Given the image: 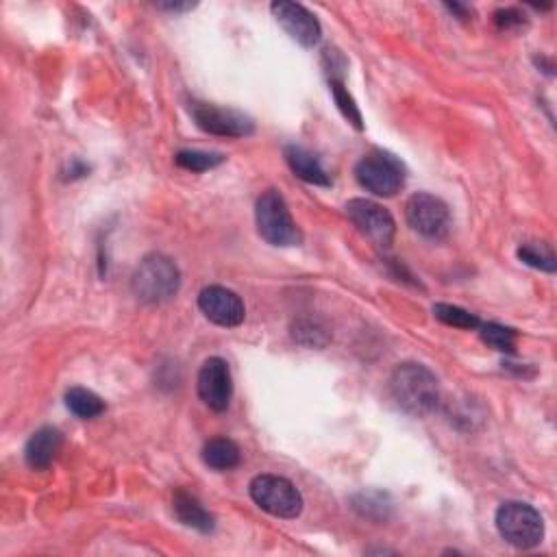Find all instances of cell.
Wrapping results in <instances>:
<instances>
[{
  "label": "cell",
  "instance_id": "22",
  "mask_svg": "<svg viewBox=\"0 0 557 557\" xmlns=\"http://www.w3.org/2000/svg\"><path fill=\"white\" fill-rule=\"evenodd\" d=\"M225 155L222 153H207V151H179L175 162L179 168L190 172H207L225 164Z\"/></svg>",
  "mask_w": 557,
  "mask_h": 557
},
{
  "label": "cell",
  "instance_id": "12",
  "mask_svg": "<svg viewBox=\"0 0 557 557\" xmlns=\"http://www.w3.org/2000/svg\"><path fill=\"white\" fill-rule=\"evenodd\" d=\"M198 307L209 323L218 327H240L246 318L244 301L238 294L222 286H207L198 294Z\"/></svg>",
  "mask_w": 557,
  "mask_h": 557
},
{
  "label": "cell",
  "instance_id": "9",
  "mask_svg": "<svg viewBox=\"0 0 557 557\" xmlns=\"http://www.w3.org/2000/svg\"><path fill=\"white\" fill-rule=\"evenodd\" d=\"M190 114L196 127L220 138H246L255 131V122L242 111L216 107L212 103H192Z\"/></svg>",
  "mask_w": 557,
  "mask_h": 557
},
{
  "label": "cell",
  "instance_id": "1",
  "mask_svg": "<svg viewBox=\"0 0 557 557\" xmlns=\"http://www.w3.org/2000/svg\"><path fill=\"white\" fill-rule=\"evenodd\" d=\"M390 394L405 414L423 418L438 410L440 383L423 364L405 362L394 368L390 377Z\"/></svg>",
  "mask_w": 557,
  "mask_h": 557
},
{
  "label": "cell",
  "instance_id": "2",
  "mask_svg": "<svg viewBox=\"0 0 557 557\" xmlns=\"http://www.w3.org/2000/svg\"><path fill=\"white\" fill-rule=\"evenodd\" d=\"M181 288V270L168 255L151 253L135 268L131 290L144 305H164L175 299Z\"/></svg>",
  "mask_w": 557,
  "mask_h": 557
},
{
  "label": "cell",
  "instance_id": "18",
  "mask_svg": "<svg viewBox=\"0 0 557 557\" xmlns=\"http://www.w3.org/2000/svg\"><path fill=\"white\" fill-rule=\"evenodd\" d=\"M292 338L307 349H323L331 342V333L316 318H299L292 323Z\"/></svg>",
  "mask_w": 557,
  "mask_h": 557
},
{
  "label": "cell",
  "instance_id": "25",
  "mask_svg": "<svg viewBox=\"0 0 557 557\" xmlns=\"http://www.w3.org/2000/svg\"><path fill=\"white\" fill-rule=\"evenodd\" d=\"M157 7L170 11V14H185V11H192L196 3H159Z\"/></svg>",
  "mask_w": 557,
  "mask_h": 557
},
{
  "label": "cell",
  "instance_id": "24",
  "mask_svg": "<svg viewBox=\"0 0 557 557\" xmlns=\"http://www.w3.org/2000/svg\"><path fill=\"white\" fill-rule=\"evenodd\" d=\"M494 24H497V29L503 33H512V31H521L527 27V16L523 14L521 9H514V7H505L494 11Z\"/></svg>",
  "mask_w": 557,
  "mask_h": 557
},
{
  "label": "cell",
  "instance_id": "3",
  "mask_svg": "<svg viewBox=\"0 0 557 557\" xmlns=\"http://www.w3.org/2000/svg\"><path fill=\"white\" fill-rule=\"evenodd\" d=\"M257 231L272 246H299L303 242V233L290 214V207L277 190H268L259 196L255 207Z\"/></svg>",
  "mask_w": 557,
  "mask_h": 557
},
{
  "label": "cell",
  "instance_id": "11",
  "mask_svg": "<svg viewBox=\"0 0 557 557\" xmlns=\"http://www.w3.org/2000/svg\"><path fill=\"white\" fill-rule=\"evenodd\" d=\"M270 11L279 22V27L286 31L296 44H301L303 48H314L320 44L323 27H320V22L312 11L305 9L303 5L279 0V3L270 5Z\"/></svg>",
  "mask_w": 557,
  "mask_h": 557
},
{
  "label": "cell",
  "instance_id": "20",
  "mask_svg": "<svg viewBox=\"0 0 557 557\" xmlns=\"http://www.w3.org/2000/svg\"><path fill=\"white\" fill-rule=\"evenodd\" d=\"M479 336L484 340L490 349L514 355L516 353V331L510 327H503L499 323H481L479 325Z\"/></svg>",
  "mask_w": 557,
  "mask_h": 557
},
{
  "label": "cell",
  "instance_id": "6",
  "mask_svg": "<svg viewBox=\"0 0 557 557\" xmlns=\"http://www.w3.org/2000/svg\"><path fill=\"white\" fill-rule=\"evenodd\" d=\"M249 490L255 505L262 507L270 516L292 521V518H299L303 512V494L286 477L257 475L251 481Z\"/></svg>",
  "mask_w": 557,
  "mask_h": 557
},
{
  "label": "cell",
  "instance_id": "23",
  "mask_svg": "<svg viewBox=\"0 0 557 557\" xmlns=\"http://www.w3.org/2000/svg\"><path fill=\"white\" fill-rule=\"evenodd\" d=\"M518 259H521L523 264L531 266V268H536V270H542V272H549V275H553V272L557 270V262H555V255L553 251L549 249V246H534V244H525L518 249Z\"/></svg>",
  "mask_w": 557,
  "mask_h": 557
},
{
  "label": "cell",
  "instance_id": "17",
  "mask_svg": "<svg viewBox=\"0 0 557 557\" xmlns=\"http://www.w3.org/2000/svg\"><path fill=\"white\" fill-rule=\"evenodd\" d=\"M66 407L74 416L92 420L105 412V401L88 388H70L66 392Z\"/></svg>",
  "mask_w": 557,
  "mask_h": 557
},
{
  "label": "cell",
  "instance_id": "21",
  "mask_svg": "<svg viewBox=\"0 0 557 557\" xmlns=\"http://www.w3.org/2000/svg\"><path fill=\"white\" fill-rule=\"evenodd\" d=\"M433 316H436L440 323L455 327V329L470 331V329H479V325H481V320L475 314H470V312H466V309L457 307V305H449V303L433 305Z\"/></svg>",
  "mask_w": 557,
  "mask_h": 557
},
{
  "label": "cell",
  "instance_id": "16",
  "mask_svg": "<svg viewBox=\"0 0 557 557\" xmlns=\"http://www.w3.org/2000/svg\"><path fill=\"white\" fill-rule=\"evenodd\" d=\"M238 444L229 438H214L203 447V462L218 473H227L240 464Z\"/></svg>",
  "mask_w": 557,
  "mask_h": 557
},
{
  "label": "cell",
  "instance_id": "14",
  "mask_svg": "<svg viewBox=\"0 0 557 557\" xmlns=\"http://www.w3.org/2000/svg\"><path fill=\"white\" fill-rule=\"evenodd\" d=\"M283 155H286V162H288L290 170L294 172L296 177L303 179L309 185H320V188H329V185H331L329 172L325 170L323 164H320V159L314 153H309L307 148H303V146L290 144V146H286V151H283Z\"/></svg>",
  "mask_w": 557,
  "mask_h": 557
},
{
  "label": "cell",
  "instance_id": "8",
  "mask_svg": "<svg viewBox=\"0 0 557 557\" xmlns=\"http://www.w3.org/2000/svg\"><path fill=\"white\" fill-rule=\"evenodd\" d=\"M346 216L370 242L381 249H390L396 235V222L386 207L370 198H351L346 203Z\"/></svg>",
  "mask_w": 557,
  "mask_h": 557
},
{
  "label": "cell",
  "instance_id": "13",
  "mask_svg": "<svg viewBox=\"0 0 557 557\" xmlns=\"http://www.w3.org/2000/svg\"><path fill=\"white\" fill-rule=\"evenodd\" d=\"M61 447H64V436L57 427L37 429L24 447V462L33 470L51 468L61 453Z\"/></svg>",
  "mask_w": 557,
  "mask_h": 557
},
{
  "label": "cell",
  "instance_id": "15",
  "mask_svg": "<svg viewBox=\"0 0 557 557\" xmlns=\"http://www.w3.org/2000/svg\"><path fill=\"white\" fill-rule=\"evenodd\" d=\"M172 510H175L179 523L201 531V534H212V531L216 529V518L209 514L201 503H198V499H194L192 494H188L185 490L175 492Z\"/></svg>",
  "mask_w": 557,
  "mask_h": 557
},
{
  "label": "cell",
  "instance_id": "19",
  "mask_svg": "<svg viewBox=\"0 0 557 557\" xmlns=\"http://www.w3.org/2000/svg\"><path fill=\"white\" fill-rule=\"evenodd\" d=\"M329 88L333 94V101H336L340 114L349 120V125H353L357 131H364V118H362V111L357 107L355 98L346 90V85L342 81V77H331L329 79Z\"/></svg>",
  "mask_w": 557,
  "mask_h": 557
},
{
  "label": "cell",
  "instance_id": "5",
  "mask_svg": "<svg viewBox=\"0 0 557 557\" xmlns=\"http://www.w3.org/2000/svg\"><path fill=\"white\" fill-rule=\"evenodd\" d=\"M355 179L366 192L381 198H392L405 185V166L399 157L375 148L357 162Z\"/></svg>",
  "mask_w": 557,
  "mask_h": 557
},
{
  "label": "cell",
  "instance_id": "10",
  "mask_svg": "<svg viewBox=\"0 0 557 557\" xmlns=\"http://www.w3.org/2000/svg\"><path fill=\"white\" fill-rule=\"evenodd\" d=\"M196 388L201 401L214 412H227L233 396V377L229 364L222 357H209L198 370Z\"/></svg>",
  "mask_w": 557,
  "mask_h": 557
},
{
  "label": "cell",
  "instance_id": "26",
  "mask_svg": "<svg viewBox=\"0 0 557 557\" xmlns=\"http://www.w3.org/2000/svg\"><path fill=\"white\" fill-rule=\"evenodd\" d=\"M447 9H449V11H453V14L460 16V20H468V16H470V9H468V7H464V5H457V3H453V5H447Z\"/></svg>",
  "mask_w": 557,
  "mask_h": 557
},
{
  "label": "cell",
  "instance_id": "7",
  "mask_svg": "<svg viewBox=\"0 0 557 557\" xmlns=\"http://www.w3.org/2000/svg\"><path fill=\"white\" fill-rule=\"evenodd\" d=\"M405 218L407 225L427 240H442L451 229L449 205L429 192L410 196L405 205Z\"/></svg>",
  "mask_w": 557,
  "mask_h": 557
},
{
  "label": "cell",
  "instance_id": "4",
  "mask_svg": "<svg viewBox=\"0 0 557 557\" xmlns=\"http://www.w3.org/2000/svg\"><path fill=\"white\" fill-rule=\"evenodd\" d=\"M497 529L501 538L516 549H536L544 540V518L534 505L505 501L497 510Z\"/></svg>",
  "mask_w": 557,
  "mask_h": 557
}]
</instances>
